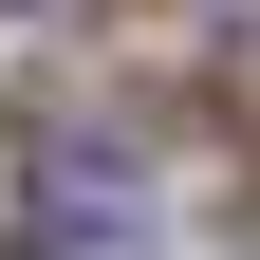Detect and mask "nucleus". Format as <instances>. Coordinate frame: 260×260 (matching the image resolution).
I'll list each match as a JSON object with an SVG mask.
<instances>
[{"mask_svg":"<svg viewBox=\"0 0 260 260\" xmlns=\"http://www.w3.org/2000/svg\"><path fill=\"white\" fill-rule=\"evenodd\" d=\"M19 260H149V186H130L112 149H56L38 205H19Z\"/></svg>","mask_w":260,"mask_h":260,"instance_id":"f257e3e1","label":"nucleus"},{"mask_svg":"<svg viewBox=\"0 0 260 260\" xmlns=\"http://www.w3.org/2000/svg\"><path fill=\"white\" fill-rule=\"evenodd\" d=\"M0 19H38V0H0Z\"/></svg>","mask_w":260,"mask_h":260,"instance_id":"f03ea898","label":"nucleus"}]
</instances>
